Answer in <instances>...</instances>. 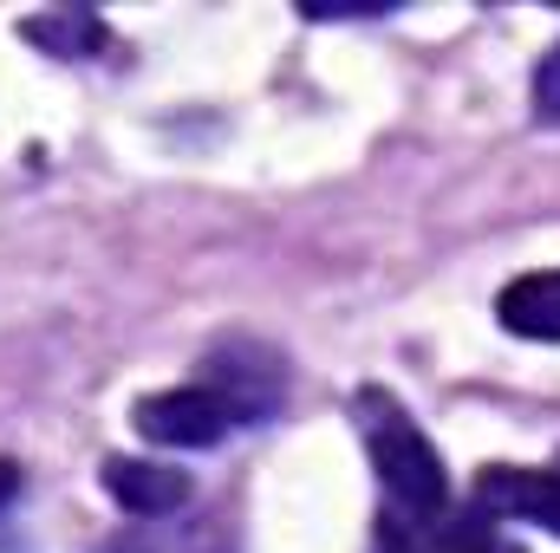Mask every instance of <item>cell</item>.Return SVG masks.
<instances>
[{
  "label": "cell",
  "instance_id": "1",
  "mask_svg": "<svg viewBox=\"0 0 560 553\" xmlns=\"http://www.w3.org/2000/svg\"><path fill=\"white\" fill-rule=\"evenodd\" d=\"M280 391H287V365H280L275 352L229 345V352L209 358L202 385L138 398L131 423H138L143 443H163V449H215L229 430L268 423L280 411Z\"/></svg>",
  "mask_w": 560,
  "mask_h": 553
},
{
  "label": "cell",
  "instance_id": "2",
  "mask_svg": "<svg viewBox=\"0 0 560 553\" xmlns=\"http://www.w3.org/2000/svg\"><path fill=\"white\" fill-rule=\"evenodd\" d=\"M352 423L365 436V456H372V475H378L392 515H405V521H443L450 475H443L436 443L418 430V416L405 411L385 385H365L352 398Z\"/></svg>",
  "mask_w": 560,
  "mask_h": 553
},
{
  "label": "cell",
  "instance_id": "3",
  "mask_svg": "<svg viewBox=\"0 0 560 553\" xmlns=\"http://www.w3.org/2000/svg\"><path fill=\"white\" fill-rule=\"evenodd\" d=\"M476 508L502 521H528L541 534H560V469H522V462H489L476 475Z\"/></svg>",
  "mask_w": 560,
  "mask_h": 553
},
{
  "label": "cell",
  "instance_id": "4",
  "mask_svg": "<svg viewBox=\"0 0 560 553\" xmlns=\"http://www.w3.org/2000/svg\"><path fill=\"white\" fill-rule=\"evenodd\" d=\"M105 495H112L125 515H138V521H170V515L189 508L196 482H189V469H170V462L112 456V462H105Z\"/></svg>",
  "mask_w": 560,
  "mask_h": 553
},
{
  "label": "cell",
  "instance_id": "5",
  "mask_svg": "<svg viewBox=\"0 0 560 553\" xmlns=\"http://www.w3.org/2000/svg\"><path fill=\"white\" fill-rule=\"evenodd\" d=\"M495 319L515 332V339H541V345H560V268H541V274H515L502 293H495Z\"/></svg>",
  "mask_w": 560,
  "mask_h": 553
},
{
  "label": "cell",
  "instance_id": "6",
  "mask_svg": "<svg viewBox=\"0 0 560 553\" xmlns=\"http://www.w3.org/2000/svg\"><path fill=\"white\" fill-rule=\"evenodd\" d=\"M105 553H235L229 528L209 521H138L118 541H105Z\"/></svg>",
  "mask_w": 560,
  "mask_h": 553
},
{
  "label": "cell",
  "instance_id": "7",
  "mask_svg": "<svg viewBox=\"0 0 560 553\" xmlns=\"http://www.w3.org/2000/svg\"><path fill=\"white\" fill-rule=\"evenodd\" d=\"M20 33L33 46H46L52 59H98V52H112V33H105L98 13H33V20H20Z\"/></svg>",
  "mask_w": 560,
  "mask_h": 553
},
{
  "label": "cell",
  "instance_id": "8",
  "mask_svg": "<svg viewBox=\"0 0 560 553\" xmlns=\"http://www.w3.org/2000/svg\"><path fill=\"white\" fill-rule=\"evenodd\" d=\"M443 553H522V548L489 534L482 521H443Z\"/></svg>",
  "mask_w": 560,
  "mask_h": 553
},
{
  "label": "cell",
  "instance_id": "9",
  "mask_svg": "<svg viewBox=\"0 0 560 553\" xmlns=\"http://www.w3.org/2000/svg\"><path fill=\"white\" fill-rule=\"evenodd\" d=\"M535 118L541 125H560V46L541 59V72H535Z\"/></svg>",
  "mask_w": 560,
  "mask_h": 553
},
{
  "label": "cell",
  "instance_id": "10",
  "mask_svg": "<svg viewBox=\"0 0 560 553\" xmlns=\"http://www.w3.org/2000/svg\"><path fill=\"white\" fill-rule=\"evenodd\" d=\"M26 489V475H20V462H0V515H7V502Z\"/></svg>",
  "mask_w": 560,
  "mask_h": 553
}]
</instances>
